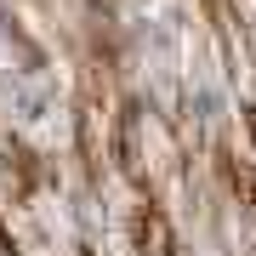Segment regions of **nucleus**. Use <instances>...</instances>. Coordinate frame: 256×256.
Wrapping results in <instances>:
<instances>
[{
    "label": "nucleus",
    "mask_w": 256,
    "mask_h": 256,
    "mask_svg": "<svg viewBox=\"0 0 256 256\" xmlns=\"http://www.w3.org/2000/svg\"><path fill=\"white\" fill-rule=\"evenodd\" d=\"M205 18L216 23V34H228V0H205Z\"/></svg>",
    "instance_id": "obj_6"
},
{
    "label": "nucleus",
    "mask_w": 256,
    "mask_h": 256,
    "mask_svg": "<svg viewBox=\"0 0 256 256\" xmlns=\"http://www.w3.org/2000/svg\"><path fill=\"white\" fill-rule=\"evenodd\" d=\"M6 188H12V205H28L34 188H40V160L18 137H6Z\"/></svg>",
    "instance_id": "obj_3"
},
{
    "label": "nucleus",
    "mask_w": 256,
    "mask_h": 256,
    "mask_svg": "<svg viewBox=\"0 0 256 256\" xmlns=\"http://www.w3.org/2000/svg\"><path fill=\"white\" fill-rule=\"evenodd\" d=\"M131 245H137V256H176L171 216H165L154 200H137V205H131Z\"/></svg>",
    "instance_id": "obj_1"
},
{
    "label": "nucleus",
    "mask_w": 256,
    "mask_h": 256,
    "mask_svg": "<svg viewBox=\"0 0 256 256\" xmlns=\"http://www.w3.org/2000/svg\"><path fill=\"white\" fill-rule=\"evenodd\" d=\"M97 97L86 92L80 97V114H74V131H80V165H86V176L92 182H102V148H97Z\"/></svg>",
    "instance_id": "obj_4"
},
{
    "label": "nucleus",
    "mask_w": 256,
    "mask_h": 256,
    "mask_svg": "<svg viewBox=\"0 0 256 256\" xmlns=\"http://www.w3.org/2000/svg\"><path fill=\"white\" fill-rule=\"evenodd\" d=\"M137 126H142V108L137 97H120V114H114V160L131 182H142V142H137Z\"/></svg>",
    "instance_id": "obj_2"
},
{
    "label": "nucleus",
    "mask_w": 256,
    "mask_h": 256,
    "mask_svg": "<svg viewBox=\"0 0 256 256\" xmlns=\"http://www.w3.org/2000/svg\"><path fill=\"white\" fill-rule=\"evenodd\" d=\"M216 165H222V182L256 210V165H250L245 154H234V148H216Z\"/></svg>",
    "instance_id": "obj_5"
}]
</instances>
